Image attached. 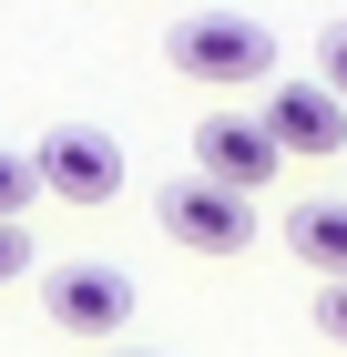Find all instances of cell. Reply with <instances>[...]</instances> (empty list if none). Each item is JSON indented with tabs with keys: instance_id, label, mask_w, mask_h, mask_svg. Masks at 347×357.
Returning <instances> with one entry per match:
<instances>
[{
	"instance_id": "cell-6",
	"label": "cell",
	"mask_w": 347,
	"mask_h": 357,
	"mask_svg": "<svg viewBox=\"0 0 347 357\" xmlns=\"http://www.w3.org/2000/svg\"><path fill=\"white\" fill-rule=\"evenodd\" d=\"M256 123L276 133V153H307V164H317V153H347V102L317 82V72H276Z\"/></svg>"
},
{
	"instance_id": "cell-9",
	"label": "cell",
	"mask_w": 347,
	"mask_h": 357,
	"mask_svg": "<svg viewBox=\"0 0 347 357\" xmlns=\"http://www.w3.org/2000/svg\"><path fill=\"white\" fill-rule=\"evenodd\" d=\"M317 82L347 102V21H327V31H317Z\"/></svg>"
},
{
	"instance_id": "cell-8",
	"label": "cell",
	"mask_w": 347,
	"mask_h": 357,
	"mask_svg": "<svg viewBox=\"0 0 347 357\" xmlns=\"http://www.w3.org/2000/svg\"><path fill=\"white\" fill-rule=\"evenodd\" d=\"M31 194H41L31 153H0V225H21V215H31Z\"/></svg>"
},
{
	"instance_id": "cell-4",
	"label": "cell",
	"mask_w": 347,
	"mask_h": 357,
	"mask_svg": "<svg viewBox=\"0 0 347 357\" xmlns=\"http://www.w3.org/2000/svg\"><path fill=\"white\" fill-rule=\"evenodd\" d=\"M31 174H41V194H61V204H112V194H123V143L92 133V123H52V133L31 143Z\"/></svg>"
},
{
	"instance_id": "cell-11",
	"label": "cell",
	"mask_w": 347,
	"mask_h": 357,
	"mask_svg": "<svg viewBox=\"0 0 347 357\" xmlns=\"http://www.w3.org/2000/svg\"><path fill=\"white\" fill-rule=\"evenodd\" d=\"M10 275H31V225H0V286Z\"/></svg>"
},
{
	"instance_id": "cell-5",
	"label": "cell",
	"mask_w": 347,
	"mask_h": 357,
	"mask_svg": "<svg viewBox=\"0 0 347 357\" xmlns=\"http://www.w3.org/2000/svg\"><path fill=\"white\" fill-rule=\"evenodd\" d=\"M276 164H286V153H276V133L256 112H205V123H194V174H205V184H225V194L256 204V194L276 184Z\"/></svg>"
},
{
	"instance_id": "cell-10",
	"label": "cell",
	"mask_w": 347,
	"mask_h": 357,
	"mask_svg": "<svg viewBox=\"0 0 347 357\" xmlns=\"http://www.w3.org/2000/svg\"><path fill=\"white\" fill-rule=\"evenodd\" d=\"M317 337H327V347H347V286H317Z\"/></svg>"
},
{
	"instance_id": "cell-7",
	"label": "cell",
	"mask_w": 347,
	"mask_h": 357,
	"mask_svg": "<svg viewBox=\"0 0 347 357\" xmlns=\"http://www.w3.org/2000/svg\"><path fill=\"white\" fill-rule=\"evenodd\" d=\"M286 255L317 286H347V204H296L286 215Z\"/></svg>"
},
{
	"instance_id": "cell-1",
	"label": "cell",
	"mask_w": 347,
	"mask_h": 357,
	"mask_svg": "<svg viewBox=\"0 0 347 357\" xmlns=\"http://www.w3.org/2000/svg\"><path fill=\"white\" fill-rule=\"evenodd\" d=\"M163 61L184 82H214V92H245V82H276V31L256 10H184L163 31Z\"/></svg>"
},
{
	"instance_id": "cell-12",
	"label": "cell",
	"mask_w": 347,
	"mask_h": 357,
	"mask_svg": "<svg viewBox=\"0 0 347 357\" xmlns=\"http://www.w3.org/2000/svg\"><path fill=\"white\" fill-rule=\"evenodd\" d=\"M112 357H154V347H112Z\"/></svg>"
},
{
	"instance_id": "cell-2",
	"label": "cell",
	"mask_w": 347,
	"mask_h": 357,
	"mask_svg": "<svg viewBox=\"0 0 347 357\" xmlns=\"http://www.w3.org/2000/svg\"><path fill=\"white\" fill-rule=\"evenodd\" d=\"M41 317H52L61 337H123L133 327V275L103 266V255H72V266L41 275Z\"/></svg>"
},
{
	"instance_id": "cell-3",
	"label": "cell",
	"mask_w": 347,
	"mask_h": 357,
	"mask_svg": "<svg viewBox=\"0 0 347 357\" xmlns=\"http://www.w3.org/2000/svg\"><path fill=\"white\" fill-rule=\"evenodd\" d=\"M154 215H163V235L194 245V255H245L256 245V204L225 194V184H205V174H174V184L154 194Z\"/></svg>"
}]
</instances>
